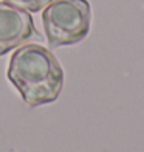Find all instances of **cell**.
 <instances>
[{
  "instance_id": "7a4b0ae2",
  "label": "cell",
  "mask_w": 144,
  "mask_h": 152,
  "mask_svg": "<svg viewBox=\"0 0 144 152\" xmlns=\"http://www.w3.org/2000/svg\"><path fill=\"white\" fill-rule=\"evenodd\" d=\"M42 23L51 48L74 45L90 31V3L88 0H53L44 8Z\"/></svg>"
},
{
  "instance_id": "3957f363",
  "label": "cell",
  "mask_w": 144,
  "mask_h": 152,
  "mask_svg": "<svg viewBox=\"0 0 144 152\" xmlns=\"http://www.w3.org/2000/svg\"><path fill=\"white\" fill-rule=\"evenodd\" d=\"M30 40H40L31 12L0 2V56L12 51Z\"/></svg>"
},
{
  "instance_id": "277c9868",
  "label": "cell",
  "mask_w": 144,
  "mask_h": 152,
  "mask_svg": "<svg viewBox=\"0 0 144 152\" xmlns=\"http://www.w3.org/2000/svg\"><path fill=\"white\" fill-rule=\"evenodd\" d=\"M3 2L12 6H17L20 10H25L28 12H37V11H42L53 0H3Z\"/></svg>"
},
{
  "instance_id": "6da1fadb",
  "label": "cell",
  "mask_w": 144,
  "mask_h": 152,
  "mask_svg": "<svg viewBox=\"0 0 144 152\" xmlns=\"http://www.w3.org/2000/svg\"><path fill=\"white\" fill-rule=\"evenodd\" d=\"M8 79L25 104L37 107L54 102L64 87V68L47 47L23 44L12 53Z\"/></svg>"
}]
</instances>
